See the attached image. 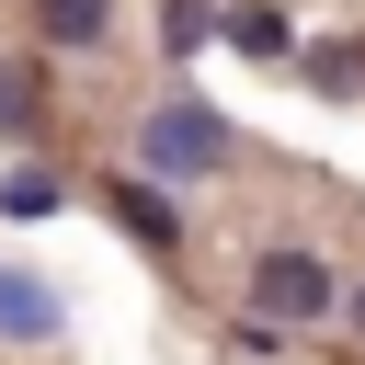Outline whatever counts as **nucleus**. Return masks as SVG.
Segmentation results:
<instances>
[{
	"instance_id": "f03ea898",
	"label": "nucleus",
	"mask_w": 365,
	"mask_h": 365,
	"mask_svg": "<svg viewBox=\"0 0 365 365\" xmlns=\"http://www.w3.org/2000/svg\"><path fill=\"white\" fill-rule=\"evenodd\" d=\"M251 308H262V331H297V319H331L342 285H331L319 251H262L251 262Z\"/></svg>"
},
{
	"instance_id": "f257e3e1",
	"label": "nucleus",
	"mask_w": 365,
	"mask_h": 365,
	"mask_svg": "<svg viewBox=\"0 0 365 365\" xmlns=\"http://www.w3.org/2000/svg\"><path fill=\"white\" fill-rule=\"evenodd\" d=\"M228 160V125L205 114V103H160L148 125H137V182H205Z\"/></svg>"
},
{
	"instance_id": "9b49d317",
	"label": "nucleus",
	"mask_w": 365,
	"mask_h": 365,
	"mask_svg": "<svg viewBox=\"0 0 365 365\" xmlns=\"http://www.w3.org/2000/svg\"><path fill=\"white\" fill-rule=\"evenodd\" d=\"M354 331H365V297H354Z\"/></svg>"
},
{
	"instance_id": "39448f33",
	"label": "nucleus",
	"mask_w": 365,
	"mask_h": 365,
	"mask_svg": "<svg viewBox=\"0 0 365 365\" xmlns=\"http://www.w3.org/2000/svg\"><path fill=\"white\" fill-rule=\"evenodd\" d=\"M103 23H114V0H34L46 46H103Z\"/></svg>"
},
{
	"instance_id": "0eeeda50",
	"label": "nucleus",
	"mask_w": 365,
	"mask_h": 365,
	"mask_svg": "<svg viewBox=\"0 0 365 365\" xmlns=\"http://www.w3.org/2000/svg\"><path fill=\"white\" fill-rule=\"evenodd\" d=\"M228 46H240V57H285L297 34H285V11H262V0H251V11H228Z\"/></svg>"
},
{
	"instance_id": "20e7f679",
	"label": "nucleus",
	"mask_w": 365,
	"mask_h": 365,
	"mask_svg": "<svg viewBox=\"0 0 365 365\" xmlns=\"http://www.w3.org/2000/svg\"><path fill=\"white\" fill-rule=\"evenodd\" d=\"M114 217H125L148 251H171V240H182V217H171V194H160V182H114Z\"/></svg>"
},
{
	"instance_id": "423d86ee",
	"label": "nucleus",
	"mask_w": 365,
	"mask_h": 365,
	"mask_svg": "<svg viewBox=\"0 0 365 365\" xmlns=\"http://www.w3.org/2000/svg\"><path fill=\"white\" fill-rule=\"evenodd\" d=\"M0 125H11V137H34V125H46V91H34V68H23V57H0Z\"/></svg>"
},
{
	"instance_id": "9d476101",
	"label": "nucleus",
	"mask_w": 365,
	"mask_h": 365,
	"mask_svg": "<svg viewBox=\"0 0 365 365\" xmlns=\"http://www.w3.org/2000/svg\"><path fill=\"white\" fill-rule=\"evenodd\" d=\"M354 68H365L354 46H308V80H319V91H354Z\"/></svg>"
},
{
	"instance_id": "1a4fd4ad",
	"label": "nucleus",
	"mask_w": 365,
	"mask_h": 365,
	"mask_svg": "<svg viewBox=\"0 0 365 365\" xmlns=\"http://www.w3.org/2000/svg\"><path fill=\"white\" fill-rule=\"evenodd\" d=\"M0 205H11V217H57V182H46V171H11Z\"/></svg>"
},
{
	"instance_id": "6e6552de",
	"label": "nucleus",
	"mask_w": 365,
	"mask_h": 365,
	"mask_svg": "<svg viewBox=\"0 0 365 365\" xmlns=\"http://www.w3.org/2000/svg\"><path fill=\"white\" fill-rule=\"evenodd\" d=\"M205 34H217V11H205V0H160V46H171V57H194Z\"/></svg>"
},
{
	"instance_id": "7ed1b4c3",
	"label": "nucleus",
	"mask_w": 365,
	"mask_h": 365,
	"mask_svg": "<svg viewBox=\"0 0 365 365\" xmlns=\"http://www.w3.org/2000/svg\"><path fill=\"white\" fill-rule=\"evenodd\" d=\"M0 331L11 342H57V285H34L23 262H0Z\"/></svg>"
}]
</instances>
